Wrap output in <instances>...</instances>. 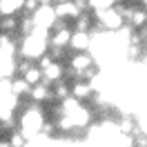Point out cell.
Here are the masks:
<instances>
[{"label": "cell", "mask_w": 147, "mask_h": 147, "mask_svg": "<svg viewBox=\"0 0 147 147\" xmlns=\"http://www.w3.org/2000/svg\"><path fill=\"white\" fill-rule=\"evenodd\" d=\"M31 18L36 22V27H42V29H51L56 25V9L51 7V2H47V5H38V9L31 13Z\"/></svg>", "instance_id": "obj_1"}, {"label": "cell", "mask_w": 147, "mask_h": 147, "mask_svg": "<svg viewBox=\"0 0 147 147\" xmlns=\"http://www.w3.org/2000/svg\"><path fill=\"white\" fill-rule=\"evenodd\" d=\"M69 47H71L74 51H87L92 47V34L89 31H80V29H74Z\"/></svg>", "instance_id": "obj_2"}, {"label": "cell", "mask_w": 147, "mask_h": 147, "mask_svg": "<svg viewBox=\"0 0 147 147\" xmlns=\"http://www.w3.org/2000/svg\"><path fill=\"white\" fill-rule=\"evenodd\" d=\"M71 96H76L78 100H89L94 96V85L85 83V80H76L71 85Z\"/></svg>", "instance_id": "obj_3"}, {"label": "cell", "mask_w": 147, "mask_h": 147, "mask_svg": "<svg viewBox=\"0 0 147 147\" xmlns=\"http://www.w3.org/2000/svg\"><path fill=\"white\" fill-rule=\"evenodd\" d=\"M9 85H11V92L16 94L18 98L27 96V94H29V89H31V85H29L27 80L22 78V76H20V78H11V80H9Z\"/></svg>", "instance_id": "obj_4"}]
</instances>
